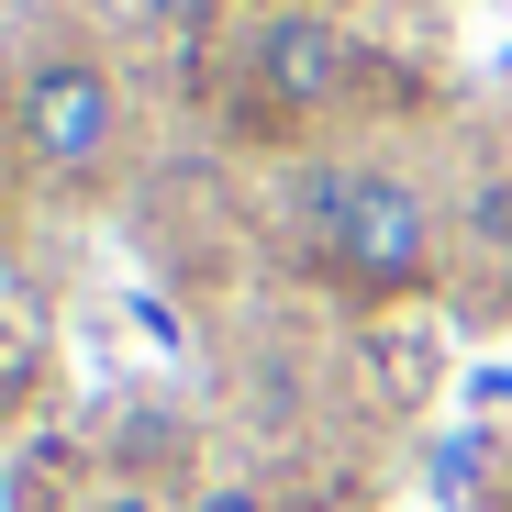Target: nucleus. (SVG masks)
<instances>
[{
	"mask_svg": "<svg viewBox=\"0 0 512 512\" xmlns=\"http://www.w3.org/2000/svg\"><path fill=\"white\" fill-rule=\"evenodd\" d=\"M290 223H301V256L346 301H423L446 279V212L390 156H323Z\"/></svg>",
	"mask_w": 512,
	"mask_h": 512,
	"instance_id": "1",
	"label": "nucleus"
},
{
	"mask_svg": "<svg viewBox=\"0 0 512 512\" xmlns=\"http://www.w3.org/2000/svg\"><path fill=\"white\" fill-rule=\"evenodd\" d=\"M12 145L45 190H101L123 145H134V101H123V78L101 45H78V34H45L23 67H12Z\"/></svg>",
	"mask_w": 512,
	"mask_h": 512,
	"instance_id": "2",
	"label": "nucleus"
},
{
	"mask_svg": "<svg viewBox=\"0 0 512 512\" xmlns=\"http://www.w3.org/2000/svg\"><path fill=\"white\" fill-rule=\"evenodd\" d=\"M245 78H256V101L268 112H346L357 90V34L323 12V0H268V12L245 23Z\"/></svg>",
	"mask_w": 512,
	"mask_h": 512,
	"instance_id": "3",
	"label": "nucleus"
},
{
	"mask_svg": "<svg viewBox=\"0 0 512 512\" xmlns=\"http://www.w3.org/2000/svg\"><path fill=\"white\" fill-rule=\"evenodd\" d=\"M78 512H190V501H167L156 479H101V490L78 501Z\"/></svg>",
	"mask_w": 512,
	"mask_h": 512,
	"instance_id": "4",
	"label": "nucleus"
},
{
	"mask_svg": "<svg viewBox=\"0 0 512 512\" xmlns=\"http://www.w3.org/2000/svg\"><path fill=\"white\" fill-rule=\"evenodd\" d=\"M190 512H279V501L256 490V479H201V490H190Z\"/></svg>",
	"mask_w": 512,
	"mask_h": 512,
	"instance_id": "5",
	"label": "nucleus"
}]
</instances>
